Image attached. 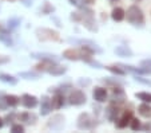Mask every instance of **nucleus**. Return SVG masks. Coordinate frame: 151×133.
Here are the masks:
<instances>
[{"label": "nucleus", "instance_id": "obj_1", "mask_svg": "<svg viewBox=\"0 0 151 133\" xmlns=\"http://www.w3.org/2000/svg\"><path fill=\"white\" fill-rule=\"evenodd\" d=\"M79 14H80V23H83V26L91 32H96L99 30L96 22H95V12L92 11L91 8L83 4V6L79 7Z\"/></svg>", "mask_w": 151, "mask_h": 133}, {"label": "nucleus", "instance_id": "obj_2", "mask_svg": "<svg viewBox=\"0 0 151 133\" xmlns=\"http://www.w3.org/2000/svg\"><path fill=\"white\" fill-rule=\"evenodd\" d=\"M124 19H127V22L130 24L135 27H143L146 23V16L143 14V11L137 6L132 4L127 8V11H124Z\"/></svg>", "mask_w": 151, "mask_h": 133}, {"label": "nucleus", "instance_id": "obj_3", "mask_svg": "<svg viewBox=\"0 0 151 133\" xmlns=\"http://www.w3.org/2000/svg\"><path fill=\"white\" fill-rule=\"evenodd\" d=\"M35 35L40 42H62L59 32L47 27H39L35 31Z\"/></svg>", "mask_w": 151, "mask_h": 133}, {"label": "nucleus", "instance_id": "obj_4", "mask_svg": "<svg viewBox=\"0 0 151 133\" xmlns=\"http://www.w3.org/2000/svg\"><path fill=\"white\" fill-rule=\"evenodd\" d=\"M76 121V125L80 130H94L98 126V120L94 118L90 113H80Z\"/></svg>", "mask_w": 151, "mask_h": 133}, {"label": "nucleus", "instance_id": "obj_5", "mask_svg": "<svg viewBox=\"0 0 151 133\" xmlns=\"http://www.w3.org/2000/svg\"><path fill=\"white\" fill-rule=\"evenodd\" d=\"M68 102L74 106H82L87 102V96L86 93L80 89H72L70 92V96H68Z\"/></svg>", "mask_w": 151, "mask_h": 133}, {"label": "nucleus", "instance_id": "obj_6", "mask_svg": "<svg viewBox=\"0 0 151 133\" xmlns=\"http://www.w3.org/2000/svg\"><path fill=\"white\" fill-rule=\"evenodd\" d=\"M126 101H127V97H126L123 86H112V96H111V100H110V104L122 106Z\"/></svg>", "mask_w": 151, "mask_h": 133}, {"label": "nucleus", "instance_id": "obj_7", "mask_svg": "<svg viewBox=\"0 0 151 133\" xmlns=\"http://www.w3.org/2000/svg\"><path fill=\"white\" fill-rule=\"evenodd\" d=\"M132 116H134V114H132V110H130V109L122 110L119 118L115 121V125H116L118 129H124V128H127L130 121H131Z\"/></svg>", "mask_w": 151, "mask_h": 133}, {"label": "nucleus", "instance_id": "obj_8", "mask_svg": "<svg viewBox=\"0 0 151 133\" xmlns=\"http://www.w3.org/2000/svg\"><path fill=\"white\" fill-rule=\"evenodd\" d=\"M120 113H122L120 106L114 105V104H110L109 106L104 109V116H106V118L109 120L110 122H115V121H116V120L119 118Z\"/></svg>", "mask_w": 151, "mask_h": 133}, {"label": "nucleus", "instance_id": "obj_9", "mask_svg": "<svg viewBox=\"0 0 151 133\" xmlns=\"http://www.w3.org/2000/svg\"><path fill=\"white\" fill-rule=\"evenodd\" d=\"M92 98L98 104H104L106 101H109V92H107L106 87L95 86L94 90H92Z\"/></svg>", "mask_w": 151, "mask_h": 133}, {"label": "nucleus", "instance_id": "obj_10", "mask_svg": "<svg viewBox=\"0 0 151 133\" xmlns=\"http://www.w3.org/2000/svg\"><path fill=\"white\" fill-rule=\"evenodd\" d=\"M82 55H83L82 49H67L63 51V58H66L72 62L82 61Z\"/></svg>", "mask_w": 151, "mask_h": 133}, {"label": "nucleus", "instance_id": "obj_11", "mask_svg": "<svg viewBox=\"0 0 151 133\" xmlns=\"http://www.w3.org/2000/svg\"><path fill=\"white\" fill-rule=\"evenodd\" d=\"M63 125H64V116H62V114H55V116H52L51 118L48 120V122H47V128L54 129V130L62 129Z\"/></svg>", "mask_w": 151, "mask_h": 133}, {"label": "nucleus", "instance_id": "obj_12", "mask_svg": "<svg viewBox=\"0 0 151 133\" xmlns=\"http://www.w3.org/2000/svg\"><path fill=\"white\" fill-rule=\"evenodd\" d=\"M20 102H22V105H23L26 109H34V108L37 106L39 100L35 96H32V94H23L22 98H20Z\"/></svg>", "mask_w": 151, "mask_h": 133}, {"label": "nucleus", "instance_id": "obj_13", "mask_svg": "<svg viewBox=\"0 0 151 133\" xmlns=\"http://www.w3.org/2000/svg\"><path fill=\"white\" fill-rule=\"evenodd\" d=\"M50 102H51V108L55 110H59L63 108V105H64V94L63 93H59L56 92L52 96V98H50Z\"/></svg>", "mask_w": 151, "mask_h": 133}, {"label": "nucleus", "instance_id": "obj_14", "mask_svg": "<svg viewBox=\"0 0 151 133\" xmlns=\"http://www.w3.org/2000/svg\"><path fill=\"white\" fill-rule=\"evenodd\" d=\"M114 52L118 57H122V58H131V57H134V51L128 46H126V44H119V46H116L114 49Z\"/></svg>", "mask_w": 151, "mask_h": 133}, {"label": "nucleus", "instance_id": "obj_15", "mask_svg": "<svg viewBox=\"0 0 151 133\" xmlns=\"http://www.w3.org/2000/svg\"><path fill=\"white\" fill-rule=\"evenodd\" d=\"M67 71V67L66 66H62V65H59L58 62H54V63L50 66V69L47 70V73L51 75H63V74H66Z\"/></svg>", "mask_w": 151, "mask_h": 133}, {"label": "nucleus", "instance_id": "obj_16", "mask_svg": "<svg viewBox=\"0 0 151 133\" xmlns=\"http://www.w3.org/2000/svg\"><path fill=\"white\" fill-rule=\"evenodd\" d=\"M51 110H52V108H51L50 98L47 96H43L42 102H40V114H42V116H47V114L51 113Z\"/></svg>", "mask_w": 151, "mask_h": 133}, {"label": "nucleus", "instance_id": "obj_17", "mask_svg": "<svg viewBox=\"0 0 151 133\" xmlns=\"http://www.w3.org/2000/svg\"><path fill=\"white\" fill-rule=\"evenodd\" d=\"M111 19L116 23H120V22L124 20V9L122 7H115L111 11Z\"/></svg>", "mask_w": 151, "mask_h": 133}, {"label": "nucleus", "instance_id": "obj_18", "mask_svg": "<svg viewBox=\"0 0 151 133\" xmlns=\"http://www.w3.org/2000/svg\"><path fill=\"white\" fill-rule=\"evenodd\" d=\"M138 113L143 118H151V105L147 104V102H142L138 106Z\"/></svg>", "mask_w": 151, "mask_h": 133}, {"label": "nucleus", "instance_id": "obj_19", "mask_svg": "<svg viewBox=\"0 0 151 133\" xmlns=\"http://www.w3.org/2000/svg\"><path fill=\"white\" fill-rule=\"evenodd\" d=\"M31 58H36L40 61H51V62H58V58L54 54H46V52H32Z\"/></svg>", "mask_w": 151, "mask_h": 133}, {"label": "nucleus", "instance_id": "obj_20", "mask_svg": "<svg viewBox=\"0 0 151 133\" xmlns=\"http://www.w3.org/2000/svg\"><path fill=\"white\" fill-rule=\"evenodd\" d=\"M103 69L109 70L110 73H112V74L118 75V77H124V75L127 74V73H126L124 70H123L118 63H115V65H109V66H103Z\"/></svg>", "mask_w": 151, "mask_h": 133}, {"label": "nucleus", "instance_id": "obj_21", "mask_svg": "<svg viewBox=\"0 0 151 133\" xmlns=\"http://www.w3.org/2000/svg\"><path fill=\"white\" fill-rule=\"evenodd\" d=\"M3 98H4V101H6V104H7V106H8V108H16L17 105L20 104V97L14 96V94L4 96Z\"/></svg>", "mask_w": 151, "mask_h": 133}, {"label": "nucleus", "instance_id": "obj_22", "mask_svg": "<svg viewBox=\"0 0 151 133\" xmlns=\"http://www.w3.org/2000/svg\"><path fill=\"white\" fill-rule=\"evenodd\" d=\"M0 42H3L7 47H11L12 44H14V41H12L9 32L7 31V30H4V28L0 31Z\"/></svg>", "mask_w": 151, "mask_h": 133}, {"label": "nucleus", "instance_id": "obj_23", "mask_svg": "<svg viewBox=\"0 0 151 133\" xmlns=\"http://www.w3.org/2000/svg\"><path fill=\"white\" fill-rule=\"evenodd\" d=\"M0 81L4 82V84H8V85L17 84L16 77H14V75H11V74H7V73H0Z\"/></svg>", "mask_w": 151, "mask_h": 133}, {"label": "nucleus", "instance_id": "obj_24", "mask_svg": "<svg viewBox=\"0 0 151 133\" xmlns=\"http://www.w3.org/2000/svg\"><path fill=\"white\" fill-rule=\"evenodd\" d=\"M103 84L109 85V86H124L126 82L122 81V79H118V78H110V77H106V78L102 79Z\"/></svg>", "mask_w": 151, "mask_h": 133}, {"label": "nucleus", "instance_id": "obj_25", "mask_svg": "<svg viewBox=\"0 0 151 133\" xmlns=\"http://www.w3.org/2000/svg\"><path fill=\"white\" fill-rule=\"evenodd\" d=\"M135 97L138 100H140L142 102H147V104H151V93L150 92H139L135 93Z\"/></svg>", "mask_w": 151, "mask_h": 133}, {"label": "nucleus", "instance_id": "obj_26", "mask_svg": "<svg viewBox=\"0 0 151 133\" xmlns=\"http://www.w3.org/2000/svg\"><path fill=\"white\" fill-rule=\"evenodd\" d=\"M19 77L26 78V79H39L40 74L39 73H34V71H23V73H20L19 74Z\"/></svg>", "mask_w": 151, "mask_h": 133}, {"label": "nucleus", "instance_id": "obj_27", "mask_svg": "<svg viewBox=\"0 0 151 133\" xmlns=\"http://www.w3.org/2000/svg\"><path fill=\"white\" fill-rule=\"evenodd\" d=\"M139 67H142L145 70L146 74H151V59H143V61H140Z\"/></svg>", "mask_w": 151, "mask_h": 133}, {"label": "nucleus", "instance_id": "obj_28", "mask_svg": "<svg viewBox=\"0 0 151 133\" xmlns=\"http://www.w3.org/2000/svg\"><path fill=\"white\" fill-rule=\"evenodd\" d=\"M52 12H55V7L52 6V4H50L48 1H46V3L43 4V7H42V14L50 15V14H52Z\"/></svg>", "mask_w": 151, "mask_h": 133}, {"label": "nucleus", "instance_id": "obj_29", "mask_svg": "<svg viewBox=\"0 0 151 133\" xmlns=\"http://www.w3.org/2000/svg\"><path fill=\"white\" fill-rule=\"evenodd\" d=\"M134 79L138 82V84H142V85H146V86H150L151 87V79L145 78V77H142V75H139V74L135 75Z\"/></svg>", "mask_w": 151, "mask_h": 133}, {"label": "nucleus", "instance_id": "obj_30", "mask_svg": "<svg viewBox=\"0 0 151 133\" xmlns=\"http://www.w3.org/2000/svg\"><path fill=\"white\" fill-rule=\"evenodd\" d=\"M20 19L19 17H11L8 20V28L9 30H16L17 27H19V24H20Z\"/></svg>", "mask_w": 151, "mask_h": 133}, {"label": "nucleus", "instance_id": "obj_31", "mask_svg": "<svg viewBox=\"0 0 151 133\" xmlns=\"http://www.w3.org/2000/svg\"><path fill=\"white\" fill-rule=\"evenodd\" d=\"M128 126L131 128L132 130H139L140 129V121L137 118V117L132 116V118H131V121H130V124H128Z\"/></svg>", "mask_w": 151, "mask_h": 133}, {"label": "nucleus", "instance_id": "obj_32", "mask_svg": "<svg viewBox=\"0 0 151 133\" xmlns=\"http://www.w3.org/2000/svg\"><path fill=\"white\" fill-rule=\"evenodd\" d=\"M11 132H14V133H22V132H24V126L22 124H12V126H11Z\"/></svg>", "mask_w": 151, "mask_h": 133}, {"label": "nucleus", "instance_id": "obj_33", "mask_svg": "<svg viewBox=\"0 0 151 133\" xmlns=\"http://www.w3.org/2000/svg\"><path fill=\"white\" fill-rule=\"evenodd\" d=\"M78 82H79L80 86H84V87H86V86H90V85H91V79H90V78H84V79L80 78Z\"/></svg>", "mask_w": 151, "mask_h": 133}, {"label": "nucleus", "instance_id": "obj_34", "mask_svg": "<svg viewBox=\"0 0 151 133\" xmlns=\"http://www.w3.org/2000/svg\"><path fill=\"white\" fill-rule=\"evenodd\" d=\"M9 62V57L8 55H3V54H0V66L1 65H6Z\"/></svg>", "mask_w": 151, "mask_h": 133}, {"label": "nucleus", "instance_id": "obj_35", "mask_svg": "<svg viewBox=\"0 0 151 133\" xmlns=\"http://www.w3.org/2000/svg\"><path fill=\"white\" fill-rule=\"evenodd\" d=\"M3 120L7 122V124H14L15 114H14V113H11V114H8V116H6V118H3Z\"/></svg>", "mask_w": 151, "mask_h": 133}, {"label": "nucleus", "instance_id": "obj_36", "mask_svg": "<svg viewBox=\"0 0 151 133\" xmlns=\"http://www.w3.org/2000/svg\"><path fill=\"white\" fill-rule=\"evenodd\" d=\"M70 3H71L72 6H76L78 8H79L80 6H83V4H80V3H82V1H80V0H70Z\"/></svg>", "mask_w": 151, "mask_h": 133}, {"label": "nucleus", "instance_id": "obj_37", "mask_svg": "<svg viewBox=\"0 0 151 133\" xmlns=\"http://www.w3.org/2000/svg\"><path fill=\"white\" fill-rule=\"evenodd\" d=\"M7 108H8V106H7V104H6V101H4V98H1V100H0V109H7Z\"/></svg>", "mask_w": 151, "mask_h": 133}, {"label": "nucleus", "instance_id": "obj_38", "mask_svg": "<svg viewBox=\"0 0 151 133\" xmlns=\"http://www.w3.org/2000/svg\"><path fill=\"white\" fill-rule=\"evenodd\" d=\"M82 3L87 4V6H92L95 3V0H82Z\"/></svg>", "mask_w": 151, "mask_h": 133}, {"label": "nucleus", "instance_id": "obj_39", "mask_svg": "<svg viewBox=\"0 0 151 133\" xmlns=\"http://www.w3.org/2000/svg\"><path fill=\"white\" fill-rule=\"evenodd\" d=\"M140 129H143V130H150L151 129V125L150 124H146V125H140Z\"/></svg>", "mask_w": 151, "mask_h": 133}, {"label": "nucleus", "instance_id": "obj_40", "mask_svg": "<svg viewBox=\"0 0 151 133\" xmlns=\"http://www.w3.org/2000/svg\"><path fill=\"white\" fill-rule=\"evenodd\" d=\"M22 1H23L24 6H27V7H29L32 4V0H22Z\"/></svg>", "mask_w": 151, "mask_h": 133}, {"label": "nucleus", "instance_id": "obj_41", "mask_svg": "<svg viewBox=\"0 0 151 133\" xmlns=\"http://www.w3.org/2000/svg\"><path fill=\"white\" fill-rule=\"evenodd\" d=\"M3 126H4V120L1 118V117H0V129H1Z\"/></svg>", "mask_w": 151, "mask_h": 133}, {"label": "nucleus", "instance_id": "obj_42", "mask_svg": "<svg viewBox=\"0 0 151 133\" xmlns=\"http://www.w3.org/2000/svg\"><path fill=\"white\" fill-rule=\"evenodd\" d=\"M109 1H110L111 4H115V3H119L120 0H109Z\"/></svg>", "mask_w": 151, "mask_h": 133}, {"label": "nucleus", "instance_id": "obj_43", "mask_svg": "<svg viewBox=\"0 0 151 133\" xmlns=\"http://www.w3.org/2000/svg\"><path fill=\"white\" fill-rule=\"evenodd\" d=\"M132 1H134V3H140L142 0H132Z\"/></svg>", "mask_w": 151, "mask_h": 133}, {"label": "nucleus", "instance_id": "obj_44", "mask_svg": "<svg viewBox=\"0 0 151 133\" xmlns=\"http://www.w3.org/2000/svg\"><path fill=\"white\" fill-rule=\"evenodd\" d=\"M7 1H15V0H7Z\"/></svg>", "mask_w": 151, "mask_h": 133}]
</instances>
